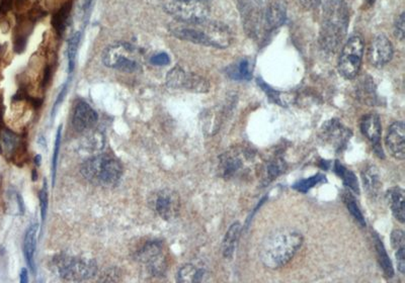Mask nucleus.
I'll list each match as a JSON object with an SVG mask.
<instances>
[{
    "instance_id": "19",
    "label": "nucleus",
    "mask_w": 405,
    "mask_h": 283,
    "mask_svg": "<svg viewBox=\"0 0 405 283\" xmlns=\"http://www.w3.org/2000/svg\"><path fill=\"white\" fill-rule=\"evenodd\" d=\"M287 18V6L285 0H269L264 8V28L266 30H277L282 27Z\"/></svg>"
},
{
    "instance_id": "16",
    "label": "nucleus",
    "mask_w": 405,
    "mask_h": 283,
    "mask_svg": "<svg viewBox=\"0 0 405 283\" xmlns=\"http://www.w3.org/2000/svg\"><path fill=\"white\" fill-rule=\"evenodd\" d=\"M385 144L390 155L397 160L405 158V127L404 121H395L390 126L385 138Z\"/></svg>"
},
{
    "instance_id": "26",
    "label": "nucleus",
    "mask_w": 405,
    "mask_h": 283,
    "mask_svg": "<svg viewBox=\"0 0 405 283\" xmlns=\"http://www.w3.org/2000/svg\"><path fill=\"white\" fill-rule=\"evenodd\" d=\"M374 245H375L377 257H378V261L380 263L383 272L385 273L387 277H392L393 275H394L392 263H391L389 256L386 252L382 241H381V239L379 238L377 234L374 235Z\"/></svg>"
},
{
    "instance_id": "21",
    "label": "nucleus",
    "mask_w": 405,
    "mask_h": 283,
    "mask_svg": "<svg viewBox=\"0 0 405 283\" xmlns=\"http://www.w3.org/2000/svg\"><path fill=\"white\" fill-rule=\"evenodd\" d=\"M388 205L392 210L393 216L400 223L404 224L405 219L404 212V191L399 186H394L390 188L386 193Z\"/></svg>"
},
{
    "instance_id": "10",
    "label": "nucleus",
    "mask_w": 405,
    "mask_h": 283,
    "mask_svg": "<svg viewBox=\"0 0 405 283\" xmlns=\"http://www.w3.org/2000/svg\"><path fill=\"white\" fill-rule=\"evenodd\" d=\"M134 47L128 44L112 46L102 54V62L105 66L113 68L125 73H134L140 70V64L130 57L135 53Z\"/></svg>"
},
{
    "instance_id": "25",
    "label": "nucleus",
    "mask_w": 405,
    "mask_h": 283,
    "mask_svg": "<svg viewBox=\"0 0 405 283\" xmlns=\"http://www.w3.org/2000/svg\"><path fill=\"white\" fill-rule=\"evenodd\" d=\"M227 74L235 80H250L252 76V64L248 58H243L227 69Z\"/></svg>"
},
{
    "instance_id": "36",
    "label": "nucleus",
    "mask_w": 405,
    "mask_h": 283,
    "mask_svg": "<svg viewBox=\"0 0 405 283\" xmlns=\"http://www.w3.org/2000/svg\"><path fill=\"white\" fill-rule=\"evenodd\" d=\"M391 244L394 248L395 251L398 249L405 248L404 233L401 230H394L391 234Z\"/></svg>"
},
{
    "instance_id": "32",
    "label": "nucleus",
    "mask_w": 405,
    "mask_h": 283,
    "mask_svg": "<svg viewBox=\"0 0 405 283\" xmlns=\"http://www.w3.org/2000/svg\"><path fill=\"white\" fill-rule=\"evenodd\" d=\"M259 84L262 86V88L266 91V95H268L274 102H277L278 104L284 107V105L289 104L290 100H291L289 95L280 92V91L271 90L270 86L266 85V83H262V81L261 83H259Z\"/></svg>"
},
{
    "instance_id": "31",
    "label": "nucleus",
    "mask_w": 405,
    "mask_h": 283,
    "mask_svg": "<svg viewBox=\"0 0 405 283\" xmlns=\"http://www.w3.org/2000/svg\"><path fill=\"white\" fill-rule=\"evenodd\" d=\"M324 180V175L316 174L315 176L309 177V179H302L300 181L296 182L293 187H294L296 191H298L299 193H306L308 191H310L312 187L322 183Z\"/></svg>"
},
{
    "instance_id": "20",
    "label": "nucleus",
    "mask_w": 405,
    "mask_h": 283,
    "mask_svg": "<svg viewBox=\"0 0 405 283\" xmlns=\"http://www.w3.org/2000/svg\"><path fill=\"white\" fill-rule=\"evenodd\" d=\"M363 184L365 191L370 198H375L380 195L382 191L380 172L375 165H367L362 171Z\"/></svg>"
},
{
    "instance_id": "38",
    "label": "nucleus",
    "mask_w": 405,
    "mask_h": 283,
    "mask_svg": "<svg viewBox=\"0 0 405 283\" xmlns=\"http://www.w3.org/2000/svg\"><path fill=\"white\" fill-rule=\"evenodd\" d=\"M151 63L154 66H165V65L170 64V58L168 54L159 53L152 56Z\"/></svg>"
},
{
    "instance_id": "17",
    "label": "nucleus",
    "mask_w": 405,
    "mask_h": 283,
    "mask_svg": "<svg viewBox=\"0 0 405 283\" xmlns=\"http://www.w3.org/2000/svg\"><path fill=\"white\" fill-rule=\"evenodd\" d=\"M98 119V112L83 100L77 102L72 114V126L78 133L86 132L95 127Z\"/></svg>"
},
{
    "instance_id": "15",
    "label": "nucleus",
    "mask_w": 405,
    "mask_h": 283,
    "mask_svg": "<svg viewBox=\"0 0 405 283\" xmlns=\"http://www.w3.org/2000/svg\"><path fill=\"white\" fill-rule=\"evenodd\" d=\"M393 57V47L389 40L383 35L377 36L372 41L368 51V59L373 66L383 67L390 62Z\"/></svg>"
},
{
    "instance_id": "27",
    "label": "nucleus",
    "mask_w": 405,
    "mask_h": 283,
    "mask_svg": "<svg viewBox=\"0 0 405 283\" xmlns=\"http://www.w3.org/2000/svg\"><path fill=\"white\" fill-rule=\"evenodd\" d=\"M334 171L343 179L344 183H345L351 191L358 194L360 193L359 182H358L357 177L353 174V172L351 171L350 169H346L345 166L341 165L338 161H336V164H334Z\"/></svg>"
},
{
    "instance_id": "28",
    "label": "nucleus",
    "mask_w": 405,
    "mask_h": 283,
    "mask_svg": "<svg viewBox=\"0 0 405 283\" xmlns=\"http://www.w3.org/2000/svg\"><path fill=\"white\" fill-rule=\"evenodd\" d=\"M81 32H76L70 37L68 41L67 46V57H68V71L69 74L74 73V68H76L77 50H78L79 43H81Z\"/></svg>"
},
{
    "instance_id": "35",
    "label": "nucleus",
    "mask_w": 405,
    "mask_h": 283,
    "mask_svg": "<svg viewBox=\"0 0 405 283\" xmlns=\"http://www.w3.org/2000/svg\"><path fill=\"white\" fill-rule=\"evenodd\" d=\"M40 205H41L42 223H45L47 216V209H48V187L47 181L44 182L43 188L40 191Z\"/></svg>"
},
{
    "instance_id": "12",
    "label": "nucleus",
    "mask_w": 405,
    "mask_h": 283,
    "mask_svg": "<svg viewBox=\"0 0 405 283\" xmlns=\"http://www.w3.org/2000/svg\"><path fill=\"white\" fill-rule=\"evenodd\" d=\"M136 259L146 265L149 272L153 276L165 275L168 269L163 246L158 241L147 242L136 254Z\"/></svg>"
},
{
    "instance_id": "42",
    "label": "nucleus",
    "mask_w": 405,
    "mask_h": 283,
    "mask_svg": "<svg viewBox=\"0 0 405 283\" xmlns=\"http://www.w3.org/2000/svg\"><path fill=\"white\" fill-rule=\"evenodd\" d=\"M305 8H315L319 6L320 0H298Z\"/></svg>"
},
{
    "instance_id": "39",
    "label": "nucleus",
    "mask_w": 405,
    "mask_h": 283,
    "mask_svg": "<svg viewBox=\"0 0 405 283\" xmlns=\"http://www.w3.org/2000/svg\"><path fill=\"white\" fill-rule=\"evenodd\" d=\"M395 257H397V268L400 273L404 275L405 273V248L402 249L397 250V253H395Z\"/></svg>"
},
{
    "instance_id": "40",
    "label": "nucleus",
    "mask_w": 405,
    "mask_h": 283,
    "mask_svg": "<svg viewBox=\"0 0 405 283\" xmlns=\"http://www.w3.org/2000/svg\"><path fill=\"white\" fill-rule=\"evenodd\" d=\"M68 81L63 85L62 90H61L59 95H58L57 100H56L55 104H54L52 114H55L56 111H57L59 104H62L63 100H64L65 95L67 93Z\"/></svg>"
},
{
    "instance_id": "43",
    "label": "nucleus",
    "mask_w": 405,
    "mask_h": 283,
    "mask_svg": "<svg viewBox=\"0 0 405 283\" xmlns=\"http://www.w3.org/2000/svg\"><path fill=\"white\" fill-rule=\"evenodd\" d=\"M93 0H83V13H88V11H90L91 6H93Z\"/></svg>"
},
{
    "instance_id": "6",
    "label": "nucleus",
    "mask_w": 405,
    "mask_h": 283,
    "mask_svg": "<svg viewBox=\"0 0 405 283\" xmlns=\"http://www.w3.org/2000/svg\"><path fill=\"white\" fill-rule=\"evenodd\" d=\"M53 268L58 276L67 282H84L97 275L98 266L93 259L59 256L53 260Z\"/></svg>"
},
{
    "instance_id": "5",
    "label": "nucleus",
    "mask_w": 405,
    "mask_h": 283,
    "mask_svg": "<svg viewBox=\"0 0 405 283\" xmlns=\"http://www.w3.org/2000/svg\"><path fill=\"white\" fill-rule=\"evenodd\" d=\"M255 154L243 147H234L219 158V172L224 179H243L254 166Z\"/></svg>"
},
{
    "instance_id": "22",
    "label": "nucleus",
    "mask_w": 405,
    "mask_h": 283,
    "mask_svg": "<svg viewBox=\"0 0 405 283\" xmlns=\"http://www.w3.org/2000/svg\"><path fill=\"white\" fill-rule=\"evenodd\" d=\"M39 226L37 224H32L25 233V240H23V253H25V260L30 266L33 273L36 272V265H35V252L37 247V236H38Z\"/></svg>"
},
{
    "instance_id": "4",
    "label": "nucleus",
    "mask_w": 405,
    "mask_h": 283,
    "mask_svg": "<svg viewBox=\"0 0 405 283\" xmlns=\"http://www.w3.org/2000/svg\"><path fill=\"white\" fill-rule=\"evenodd\" d=\"M84 179L95 186L111 187L116 186L123 176V166L114 157L93 156L81 165Z\"/></svg>"
},
{
    "instance_id": "45",
    "label": "nucleus",
    "mask_w": 405,
    "mask_h": 283,
    "mask_svg": "<svg viewBox=\"0 0 405 283\" xmlns=\"http://www.w3.org/2000/svg\"><path fill=\"white\" fill-rule=\"evenodd\" d=\"M375 1L376 0H366L367 6H373V4H375Z\"/></svg>"
},
{
    "instance_id": "13",
    "label": "nucleus",
    "mask_w": 405,
    "mask_h": 283,
    "mask_svg": "<svg viewBox=\"0 0 405 283\" xmlns=\"http://www.w3.org/2000/svg\"><path fill=\"white\" fill-rule=\"evenodd\" d=\"M151 207L165 221L177 219L180 212L179 193L172 189H163L154 194L151 200Z\"/></svg>"
},
{
    "instance_id": "7",
    "label": "nucleus",
    "mask_w": 405,
    "mask_h": 283,
    "mask_svg": "<svg viewBox=\"0 0 405 283\" xmlns=\"http://www.w3.org/2000/svg\"><path fill=\"white\" fill-rule=\"evenodd\" d=\"M163 6L180 23L205 20L209 13V0H163Z\"/></svg>"
},
{
    "instance_id": "44",
    "label": "nucleus",
    "mask_w": 405,
    "mask_h": 283,
    "mask_svg": "<svg viewBox=\"0 0 405 283\" xmlns=\"http://www.w3.org/2000/svg\"><path fill=\"white\" fill-rule=\"evenodd\" d=\"M20 282L27 283L28 282V271L27 269L23 268L22 272H20Z\"/></svg>"
},
{
    "instance_id": "3",
    "label": "nucleus",
    "mask_w": 405,
    "mask_h": 283,
    "mask_svg": "<svg viewBox=\"0 0 405 283\" xmlns=\"http://www.w3.org/2000/svg\"><path fill=\"white\" fill-rule=\"evenodd\" d=\"M350 22L348 6L344 0H329L324 4L319 44L322 50L334 53L345 37Z\"/></svg>"
},
{
    "instance_id": "30",
    "label": "nucleus",
    "mask_w": 405,
    "mask_h": 283,
    "mask_svg": "<svg viewBox=\"0 0 405 283\" xmlns=\"http://www.w3.org/2000/svg\"><path fill=\"white\" fill-rule=\"evenodd\" d=\"M343 200L351 215L355 217L356 221L360 224V227L365 228V227H366V221H365V217L363 216L362 212H360L359 205H357V201H356L355 198H353L350 193H345L343 195Z\"/></svg>"
},
{
    "instance_id": "41",
    "label": "nucleus",
    "mask_w": 405,
    "mask_h": 283,
    "mask_svg": "<svg viewBox=\"0 0 405 283\" xmlns=\"http://www.w3.org/2000/svg\"><path fill=\"white\" fill-rule=\"evenodd\" d=\"M68 18V11L66 9H62L61 11L60 15L56 16V25H59L60 30H64L65 25H66V20Z\"/></svg>"
},
{
    "instance_id": "18",
    "label": "nucleus",
    "mask_w": 405,
    "mask_h": 283,
    "mask_svg": "<svg viewBox=\"0 0 405 283\" xmlns=\"http://www.w3.org/2000/svg\"><path fill=\"white\" fill-rule=\"evenodd\" d=\"M360 131L368 141L373 145L374 151L379 157H384L382 147L380 145L381 123L376 114H369L360 121Z\"/></svg>"
},
{
    "instance_id": "29",
    "label": "nucleus",
    "mask_w": 405,
    "mask_h": 283,
    "mask_svg": "<svg viewBox=\"0 0 405 283\" xmlns=\"http://www.w3.org/2000/svg\"><path fill=\"white\" fill-rule=\"evenodd\" d=\"M286 169L285 161L282 159L276 158L268 162L264 169V180L266 182H271V180L277 179L278 175L282 174Z\"/></svg>"
},
{
    "instance_id": "37",
    "label": "nucleus",
    "mask_w": 405,
    "mask_h": 283,
    "mask_svg": "<svg viewBox=\"0 0 405 283\" xmlns=\"http://www.w3.org/2000/svg\"><path fill=\"white\" fill-rule=\"evenodd\" d=\"M405 15L404 13H401L395 22L394 25V34L395 37H397L398 40L400 41H404V34H405Z\"/></svg>"
},
{
    "instance_id": "8",
    "label": "nucleus",
    "mask_w": 405,
    "mask_h": 283,
    "mask_svg": "<svg viewBox=\"0 0 405 283\" xmlns=\"http://www.w3.org/2000/svg\"><path fill=\"white\" fill-rule=\"evenodd\" d=\"M238 9L245 32L257 40L264 34V8L262 0H237Z\"/></svg>"
},
{
    "instance_id": "34",
    "label": "nucleus",
    "mask_w": 405,
    "mask_h": 283,
    "mask_svg": "<svg viewBox=\"0 0 405 283\" xmlns=\"http://www.w3.org/2000/svg\"><path fill=\"white\" fill-rule=\"evenodd\" d=\"M61 138H62V126H60V127L58 128L57 135H56L55 146H54V155L52 162L53 186L54 184H55L56 172H57L58 156H59Z\"/></svg>"
},
{
    "instance_id": "1",
    "label": "nucleus",
    "mask_w": 405,
    "mask_h": 283,
    "mask_svg": "<svg viewBox=\"0 0 405 283\" xmlns=\"http://www.w3.org/2000/svg\"><path fill=\"white\" fill-rule=\"evenodd\" d=\"M303 244V236L294 229H278L270 234L262 244L259 257L269 269H280L287 265Z\"/></svg>"
},
{
    "instance_id": "9",
    "label": "nucleus",
    "mask_w": 405,
    "mask_h": 283,
    "mask_svg": "<svg viewBox=\"0 0 405 283\" xmlns=\"http://www.w3.org/2000/svg\"><path fill=\"white\" fill-rule=\"evenodd\" d=\"M364 54V42L360 37H353L341 50L339 70L346 79H353L359 74Z\"/></svg>"
},
{
    "instance_id": "33",
    "label": "nucleus",
    "mask_w": 405,
    "mask_h": 283,
    "mask_svg": "<svg viewBox=\"0 0 405 283\" xmlns=\"http://www.w3.org/2000/svg\"><path fill=\"white\" fill-rule=\"evenodd\" d=\"M20 140L16 136L11 132H4L1 137V145L4 152L8 154H13V152L18 148Z\"/></svg>"
},
{
    "instance_id": "2",
    "label": "nucleus",
    "mask_w": 405,
    "mask_h": 283,
    "mask_svg": "<svg viewBox=\"0 0 405 283\" xmlns=\"http://www.w3.org/2000/svg\"><path fill=\"white\" fill-rule=\"evenodd\" d=\"M170 34L182 41L217 49H225L233 43V34L223 23L208 18L193 23H180L170 27Z\"/></svg>"
},
{
    "instance_id": "23",
    "label": "nucleus",
    "mask_w": 405,
    "mask_h": 283,
    "mask_svg": "<svg viewBox=\"0 0 405 283\" xmlns=\"http://www.w3.org/2000/svg\"><path fill=\"white\" fill-rule=\"evenodd\" d=\"M210 273L205 268L198 267L194 264H186L177 272L179 282H203L209 279Z\"/></svg>"
},
{
    "instance_id": "11",
    "label": "nucleus",
    "mask_w": 405,
    "mask_h": 283,
    "mask_svg": "<svg viewBox=\"0 0 405 283\" xmlns=\"http://www.w3.org/2000/svg\"><path fill=\"white\" fill-rule=\"evenodd\" d=\"M166 85L173 90H184L204 93L209 91L210 84L199 75L184 71L182 67L172 68L166 75Z\"/></svg>"
},
{
    "instance_id": "14",
    "label": "nucleus",
    "mask_w": 405,
    "mask_h": 283,
    "mask_svg": "<svg viewBox=\"0 0 405 283\" xmlns=\"http://www.w3.org/2000/svg\"><path fill=\"white\" fill-rule=\"evenodd\" d=\"M351 136H352V132L350 128H346L341 121L336 119H331L323 125L322 139L338 151L346 148L350 141Z\"/></svg>"
},
{
    "instance_id": "24",
    "label": "nucleus",
    "mask_w": 405,
    "mask_h": 283,
    "mask_svg": "<svg viewBox=\"0 0 405 283\" xmlns=\"http://www.w3.org/2000/svg\"><path fill=\"white\" fill-rule=\"evenodd\" d=\"M240 224L236 222V223L231 224L230 228L227 231L223 244H222V253L227 259L233 256L238 238H240Z\"/></svg>"
}]
</instances>
